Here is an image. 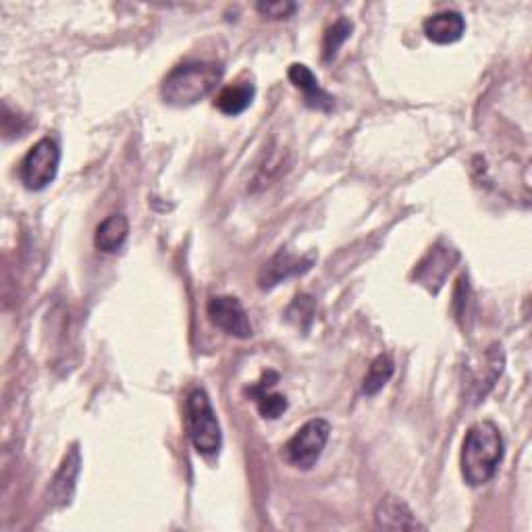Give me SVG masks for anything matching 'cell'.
I'll return each mask as SVG.
<instances>
[{"label": "cell", "mask_w": 532, "mask_h": 532, "mask_svg": "<svg viewBox=\"0 0 532 532\" xmlns=\"http://www.w3.org/2000/svg\"><path fill=\"white\" fill-rule=\"evenodd\" d=\"M354 32V23L350 19H337L331 28L325 32V40H323V61L329 63L337 57L339 48L345 44V40H348Z\"/></svg>", "instance_id": "obj_17"}, {"label": "cell", "mask_w": 532, "mask_h": 532, "mask_svg": "<svg viewBox=\"0 0 532 532\" xmlns=\"http://www.w3.org/2000/svg\"><path fill=\"white\" fill-rule=\"evenodd\" d=\"M393 377V362L387 354H381L377 356L375 360H372L366 377L362 381V393L364 395H377L387 383L389 379Z\"/></svg>", "instance_id": "obj_16"}, {"label": "cell", "mask_w": 532, "mask_h": 532, "mask_svg": "<svg viewBox=\"0 0 532 532\" xmlns=\"http://www.w3.org/2000/svg\"><path fill=\"white\" fill-rule=\"evenodd\" d=\"M279 383V372L266 370L258 383L244 389V393L256 404L262 418L277 420L287 410V399L281 393H275V385Z\"/></svg>", "instance_id": "obj_10"}, {"label": "cell", "mask_w": 532, "mask_h": 532, "mask_svg": "<svg viewBox=\"0 0 532 532\" xmlns=\"http://www.w3.org/2000/svg\"><path fill=\"white\" fill-rule=\"evenodd\" d=\"M314 262V256H291L289 252H279L269 262L262 266L258 275V287L260 289H273L279 283L287 281L289 277H296L306 273Z\"/></svg>", "instance_id": "obj_9"}, {"label": "cell", "mask_w": 532, "mask_h": 532, "mask_svg": "<svg viewBox=\"0 0 532 532\" xmlns=\"http://www.w3.org/2000/svg\"><path fill=\"white\" fill-rule=\"evenodd\" d=\"M223 77V65L215 61H190L177 65L163 82V100L177 109L194 106L215 92Z\"/></svg>", "instance_id": "obj_2"}, {"label": "cell", "mask_w": 532, "mask_h": 532, "mask_svg": "<svg viewBox=\"0 0 532 532\" xmlns=\"http://www.w3.org/2000/svg\"><path fill=\"white\" fill-rule=\"evenodd\" d=\"M79 472H82V451H79V445L75 443L65 454L55 478L50 481L48 487L50 505H55V508H65V505L71 503Z\"/></svg>", "instance_id": "obj_8"}, {"label": "cell", "mask_w": 532, "mask_h": 532, "mask_svg": "<svg viewBox=\"0 0 532 532\" xmlns=\"http://www.w3.org/2000/svg\"><path fill=\"white\" fill-rule=\"evenodd\" d=\"M185 429L202 456H215L223 445L221 424L215 408L210 404V397L204 389L190 391L185 399Z\"/></svg>", "instance_id": "obj_3"}, {"label": "cell", "mask_w": 532, "mask_h": 532, "mask_svg": "<svg viewBox=\"0 0 532 532\" xmlns=\"http://www.w3.org/2000/svg\"><path fill=\"white\" fill-rule=\"evenodd\" d=\"M206 312H208L210 323L231 337L250 339L254 335L246 308L233 296L210 298Z\"/></svg>", "instance_id": "obj_7"}, {"label": "cell", "mask_w": 532, "mask_h": 532, "mask_svg": "<svg viewBox=\"0 0 532 532\" xmlns=\"http://www.w3.org/2000/svg\"><path fill=\"white\" fill-rule=\"evenodd\" d=\"M61 165V148L52 138H42L25 154L19 167V177L25 188L40 192L55 181Z\"/></svg>", "instance_id": "obj_5"}, {"label": "cell", "mask_w": 532, "mask_h": 532, "mask_svg": "<svg viewBox=\"0 0 532 532\" xmlns=\"http://www.w3.org/2000/svg\"><path fill=\"white\" fill-rule=\"evenodd\" d=\"M503 435L495 422L483 420L468 429L462 443V476L470 487H483L497 474L503 460Z\"/></svg>", "instance_id": "obj_1"}, {"label": "cell", "mask_w": 532, "mask_h": 532, "mask_svg": "<svg viewBox=\"0 0 532 532\" xmlns=\"http://www.w3.org/2000/svg\"><path fill=\"white\" fill-rule=\"evenodd\" d=\"M129 235V221L125 215L106 217L94 233V246L104 254H115L123 248Z\"/></svg>", "instance_id": "obj_14"}, {"label": "cell", "mask_w": 532, "mask_h": 532, "mask_svg": "<svg viewBox=\"0 0 532 532\" xmlns=\"http://www.w3.org/2000/svg\"><path fill=\"white\" fill-rule=\"evenodd\" d=\"M254 96H256L254 84L237 82V84H231L219 92L215 106L223 115L235 117V115H242L246 109H250V104L254 102Z\"/></svg>", "instance_id": "obj_15"}, {"label": "cell", "mask_w": 532, "mask_h": 532, "mask_svg": "<svg viewBox=\"0 0 532 532\" xmlns=\"http://www.w3.org/2000/svg\"><path fill=\"white\" fill-rule=\"evenodd\" d=\"M329 435H331V424L327 420L314 418L306 422L304 427L298 429L296 435L283 445V460L291 468L310 470L312 466H316L318 460H321Z\"/></svg>", "instance_id": "obj_4"}, {"label": "cell", "mask_w": 532, "mask_h": 532, "mask_svg": "<svg viewBox=\"0 0 532 532\" xmlns=\"http://www.w3.org/2000/svg\"><path fill=\"white\" fill-rule=\"evenodd\" d=\"M287 77H289L291 84H294L298 90H302L304 102H306V106H310V109L331 111L333 106H335L333 96H329L321 86H318L316 75L306 65L294 63V65L289 67Z\"/></svg>", "instance_id": "obj_11"}, {"label": "cell", "mask_w": 532, "mask_h": 532, "mask_svg": "<svg viewBox=\"0 0 532 532\" xmlns=\"http://www.w3.org/2000/svg\"><path fill=\"white\" fill-rule=\"evenodd\" d=\"M466 32V21L458 11H441L424 21V34L435 44H454Z\"/></svg>", "instance_id": "obj_13"}, {"label": "cell", "mask_w": 532, "mask_h": 532, "mask_svg": "<svg viewBox=\"0 0 532 532\" xmlns=\"http://www.w3.org/2000/svg\"><path fill=\"white\" fill-rule=\"evenodd\" d=\"M298 5L287 3V0H279V3H258L256 11L269 19H289L296 13Z\"/></svg>", "instance_id": "obj_18"}, {"label": "cell", "mask_w": 532, "mask_h": 532, "mask_svg": "<svg viewBox=\"0 0 532 532\" xmlns=\"http://www.w3.org/2000/svg\"><path fill=\"white\" fill-rule=\"evenodd\" d=\"M375 522L379 528H385V530L424 528V524H420L416 520V516L412 514L408 505L395 495H385L381 499V503L377 505V512H375Z\"/></svg>", "instance_id": "obj_12"}, {"label": "cell", "mask_w": 532, "mask_h": 532, "mask_svg": "<svg viewBox=\"0 0 532 532\" xmlns=\"http://www.w3.org/2000/svg\"><path fill=\"white\" fill-rule=\"evenodd\" d=\"M458 260H460V252L456 248L439 242L416 264V269L412 271V279L418 285L427 287L431 294H439V289L443 287L447 275L454 271Z\"/></svg>", "instance_id": "obj_6"}]
</instances>
